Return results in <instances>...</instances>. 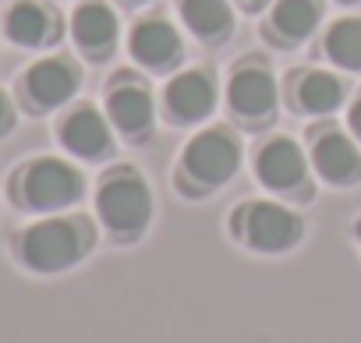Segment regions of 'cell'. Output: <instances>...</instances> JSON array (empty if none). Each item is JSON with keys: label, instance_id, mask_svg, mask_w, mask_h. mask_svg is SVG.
Returning <instances> with one entry per match:
<instances>
[{"label": "cell", "instance_id": "1", "mask_svg": "<svg viewBox=\"0 0 361 343\" xmlns=\"http://www.w3.org/2000/svg\"><path fill=\"white\" fill-rule=\"evenodd\" d=\"M99 220L117 234V237H135L145 230L149 223V213H152V199H149V188L142 177L128 174V170H121V174H114L103 188H99Z\"/></svg>", "mask_w": 361, "mask_h": 343}, {"label": "cell", "instance_id": "2", "mask_svg": "<svg viewBox=\"0 0 361 343\" xmlns=\"http://www.w3.org/2000/svg\"><path fill=\"white\" fill-rule=\"evenodd\" d=\"M85 237L68 220H47L25 230L22 237V258L36 273H61L82 258Z\"/></svg>", "mask_w": 361, "mask_h": 343}, {"label": "cell", "instance_id": "3", "mask_svg": "<svg viewBox=\"0 0 361 343\" xmlns=\"http://www.w3.org/2000/svg\"><path fill=\"white\" fill-rule=\"evenodd\" d=\"M238 234L255 251L276 255V251H287V248L298 244L301 220L276 202H255V206H245L238 213Z\"/></svg>", "mask_w": 361, "mask_h": 343}, {"label": "cell", "instance_id": "4", "mask_svg": "<svg viewBox=\"0 0 361 343\" xmlns=\"http://www.w3.org/2000/svg\"><path fill=\"white\" fill-rule=\"evenodd\" d=\"M238 159H241V149L234 142V135L213 127V131H202L188 142L185 149V174H192L199 185H224L234 177L238 170Z\"/></svg>", "mask_w": 361, "mask_h": 343}, {"label": "cell", "instance_id": "5", "mask_svg": "<svg viewBox=\"0 0 361 343\" xmlns=\"http://www.w3.org/2000/svg\"><path fill=\"white\" fill-rule=\"evenodd\" d=\"M78 192H82V177L61 159L32 163L25 174V185H22L25 206H32V209H61V206L75 202Z\"/></svg>", "mask_w": 361, "mask_h": 343}, {"label": "cell", "instance_id": "6", "mask_svg": "<svg viewBox=\"0 0 361 343\" xmlns=\"http://www.w3.org/2000/svg\"><path fill=\"white\" fill-rule=\"evenodd\" d=\"M255 170H259V181H262L266 188H273V192H290V188H298L301 177H305V156H301V149H298L294 142L276 138V142H269V145L259 152Z\"/></svg>", "mask_w": 361, "mask_h": 343}, {"label": "cell", "instance_id": "7", "mask_svg": "<svg viewBox=\"0 0 361 343\" xmlns=\"http://www.w3.org/2000/svg\"><path fill=\"white\" fill-rule=\"evenodd\" d=\"M227 99L241 117H266L276 103V82L266 68H241L227 85Z\"/></svg>", "mask_w": 361, "mask_h": 343}, {"label": "cell", "instance_id": "8", "mask_svg": "<svg viewBox=\"0 0 361 343\" xmlns=\"http://www.w3.org/2000/svg\"><path fill=\"white\" fill-rule=\"evenodd\" d=\"M213 103H216V89L202 71H185L166 85V110L177 120H199L213 110Z\"/></svg>", "mask_w": 361, "mask_h": 343}, {"label": "cell", "instance_id": "9", "mask_svg": "<svg viewBox=\"0 0 361 343\" xmlns=\"http://www.w3.org/2000/svg\"><path fill=\"white\" fill-rule=\"evenodd\" d=\"M312 159H315V170L333 185H350L361 174V156L343 135H322L315 142Z\"/></svg>", "mask_w": 361, "mask_h": 343}, {"label": "cell", "instance_id": "10", "mask_svg": "<svg viewBox=\"0 0 361 343\" xmlns=\"http://www.w3.org/2000/svg\"><path fill=\"white\" fill-rule=\"evenodd\" d=\"M131 54L135 61L149 64V68H170L180 57V39L166 22H142L131 32Z\"/></svg>", "mask_w": 361, "mask_h": 343}, {"label": "cell", "instance_id": "11", "mask_svg": "<svg viewBox=\"0 0 361 343\" xmlns=\"http://www.w3.org/2000/svg\"><path fill=\"white\" fill-rule=\"evenodd\" d=\"M64 145L85 159H96L106 152L110 145V131H106V120L96 113V110H75L64 124Z\"/></svg>", "mask_w": 361, "mask_h": 343}, {"label": "cell", "instance_id": "12", "mask_svg": "<svg viewBox=\"0 0 361 343\" xmlns=\"http://www.w3.org/2000/svg\"><path fill=\"white\" fill-rule=\"evenodd\" d=\"M25 85H29V96L39 106H61L75 92V71L61 61H43L29 71Z\"/></svg>", "mask_w": 361, "mask_h": 343}, {"label": "cell", "instance_id": "13", "mask_svg": "<svg viewBox=\"0 0 361 343\" xmlns=\"http://www.w3.org/2000/svg\"><path fill=\"white\" fill-rule=\"evenodd\" d=\"M71 29H75L78 46H85L92 54L114 46V39H117V18H114V11L106 4H82L75 11Z\"/></svg>", "mask_w": 361, "mask_h": 343}, {"label": "cell", "instance_id": "14", "mask_svg": "<svg viewBox=\"0 0 361 343\" xmlns=\"http://www.w3.org/2000/svg\"><path fill=\"white\" fill-rule=\"evenodd\" d=\"M110 117L124 135H142L152 124V99L142 85H124L110 96Z\"/></svg>", "mask_w": 361, "mask_h": 343}, {"label": "cell", "instance_id": "15", "mask_svg": "<svg viewBox=\"0 0 361 343\" xmlns=\"http://www.w3.org/2000/svg\"><path fill=\"white\" fill-rule=\"evenodd\" d=\"M180 18L202 39H220L231 32L234 18L224 0H180Z\"/></svg>", "mask_w": 361, "mask_h": 343}, {"label": "cell", "instance_id": "16", "mask_svg": "<svg viewBox=\"0 0 361 343\" xmlns=\"http://www.w3.org/2000/svg\"><path fill=\"white\" fill-rule=\"evenodd\" d=\"M50 32H54V22L39 4H18L8 15V36L22 46H39L50 39Z\"/></svg>", "mask_w": 361, "mask_h": 343}, {"label": "cell", "instance_id": "17", "mask_svg": "<svg viewBox=\"0 0 361 343\" xmlns=\"http://www.w3.org/2000/svg\"><path fill=\"white\" fill-rule=\"evenodd\" d=\"M326 50L340 68L361 71V18H340L326 36Z\"/></svg>", "mask_w": 361, "mask_h": 343}, {"label": "cell", "instance_id": "18", "mask_svg": "<svg viewBox=\"0 0 361 343\" xmlns=\"http://www.w3.org/2000/svg\"><path fill=\"white\" fill-rule=\"evenodd\" d=\"M298 96H301V106H305V110H312V113H329V110L340 106L343 85H340L333 75H326V71H312V75L301 78Z\"/></svg>", "mask_w": 361, "mask_h": 343}, {"label": "cell", "instance_id": "19", "mask_svg": "<svg viewBox=\"0 0 361 343\" xmlns=\"http://www.w3.org/2000/svg\"><path fill=\"white\" fill-rule=\"evenodd\" d=\"M315 22H319V4L315 0H280L276 11H273V25L287 39L308 36L315 29Z\"/></svg>", "mask_w": 361, "mask_h": 343}, {"label": "cell", "instance_id": "20", "mask_svg": "<svg viewBox=\"0 0 361 343\" xmlns=\"http://www.w3.org/2000/svg\"><path fill=\"white\" fill-rule=\"evenodd\" d=\"M347 120H350V131H354V135L361 138V99H357V103L350 106V117H347Z\"/></svg>", "mask_w": 361, "mask_h": 343}, {"label": "cell", "instance_id": "21", "mask_svg": "<svg viewBox=\"0 0 361 343\" xmlns=\"http://www.w3.org/2000/svg\"><path fill=\"white\" fill-rule=\"evenodd\" d=\"M8 124V103H4V96H0V127Z\"/></svg>", "mask_w": 361, "mask_h": 343}]
</instances>
